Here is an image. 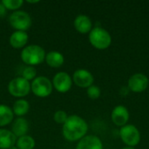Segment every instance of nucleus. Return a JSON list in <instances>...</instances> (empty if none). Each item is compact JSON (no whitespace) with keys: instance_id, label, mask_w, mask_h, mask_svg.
I'll use <instances>...</instances> for the list:
<instances>
[{"instance_id":"ddd939ff","label":"nucleus","mask_w":149,"mask_h":149,"mask_svg":"<svg viewBox=\"0 0 149 149\" xmlns=\"http://www.w3.org/2000/svg\"><path fill=\"white\" fill-rule=\"evenodd\" d=\"M73 24H74L76 31H78L79 33H82V34L88 33L93 29V23H92L91 18L83 14H80L76 17V18L74 19Z\"/></svg>"},{"instance_id":"a878e982","label":"nucleus","mask_w":149,"mask_h":149,"mask_svg":"<svg viewBox=\"0 0 149 149\" xmlns=\"http://www.w3.org/2000/svg\"><path fill=\"white\" fill-rule=\"evenodd\" d=\"M130 92V90L128 89V87L127 86V87H122L121 89H120V94L121 95H123V96H126V95H127L128 94V93Z\"/></svg>"},{"instance_id":"412c9836","label":"nucleus","mask_w":149,"mask_h":149,"mask_svg":"<svg viewBox=\"0 0 149 149\" xmlns=\"http://www.w3.org/2000/svg\"><path fill=\"white\" fill-rule=\"evenodd\" d=\"M1 3L5 7L6 10H15L19 9L23 5L24 1L23 0H3L1 1Z\"/></svg>"},{"instance_id":"f8f14e48","label":"nucleus","mask_w":149,"mask_h":149,"mask_svg":"<svg viewBox=\"0 0 149 149\" xmlns=\"http://www.w3.org/2000/svg\"><path fill=\"white\" fill-rule=\"evenodd\" d=\"M76 149H103V143L96 135H86L79 141Z\"/></svg>"},{"instance_id":"0eeeda50","label":"nucleus","mask_w":149,"mask_h":149,"mask_svg":"<svg viewBox=\"0 0 149 149\" xmlns=\"http://www.w3.org/2000/svg\"><path fill=\"white\" fill-rule=\"evenodd\" d=\"M8 91L10 95L21 98L26 96L31 91V84L22 77H17L10 80L8 85Z\"/></svg>"},{"instance_id":"b1692460","label":"nucleus","mask_w":149,"mask_h":149,"mask_svg":"<svg viewBox=\"0 0 149 149\" xmlns=\"http://www.w3.org/2000/svg\"><path fill=\"white\" fill-rule=\"evenodd\" d=\"M68 116L66 114V113L63 110H58L55 113H54V116H53V119L54 120L58 123V124H64L66 120H67Z\"/></svg>"},{"instance_id":"423d86ee","label":"nucleus","mask_w":149,"mask_h":149,"mask_svg":"<svg viewBox=\"0 0 149 149\" xmlns=\"http://www.w3.org/2000/svg\"><path fill=\"white\" fill-rule=\"evenodd\" d=\"M52 87L53 86L51 80L45 76L35 78L31 84V90L33 94L40 98L49 96L52 92Z\"/></svg>"},{"instance_id":"7ed1b4c3","label":"nucleus","mask_w":149,"mask_h":149,"mask_svg":"<svg viewBox=\"0 0 149 149\" xmlns=\"http://www.w3.org/2000/svg\"><path fill=\"white\" fill-rule=\"evenodd\" d=\"M89 41L94 48L105 50L111 45L112 37L106 29L97 26L89 32Z\"/></svg>"},{"instance_id":"20e7f679","label":"nucleus","mask_w":149,"mask_h":149,"mask_svg":"<svg viewBox=\"0 0 149 149\" xmlns=\"http://www.w3.org/2000/svg\"><path fill=\"white\" fill-rule=\"evenodd\" d=\"M120 137L127 147H135L141 141V133L139 129L132 124H127L120 129Z\"/></svg>"},{"instance_id":"f257e3e1","label":"nucleus","mask_w":149,"mask_h":149,"mask_svg":"<svg viewBox=\"0 0 149 149\" xmlns=\"http://www.w3.org/2000/svg\"><path fill=\"white\" fill-rule=\"evenodd\" d=\"M87 131L88 125L86 121L78 115L69 116L62 129L63 136L68 141H80L86 136Z\"/></svg>"},{"instance_id":"6e6552de","label":"nucleus","mask_w":149,"mask_h":149,"mask_svg":"<svg viewBox=\"0 0 149 149\" xmlns=\"http://www.w3.org/2000/svg\"><path fill=\"white\" fill-rule=\"evenodd\" d=\"M148 78L143 73H134L129 78L127 81L128 89L131 92L136 93H140L146 91L148 87Z\"/></svg>"},{"instance_id":"5701e85b","label":"nucleus","mask_w":149,"mask_h":149,"mask_svg":"<svg viewBox=\"0 0 149 149\" xmlns=\"http://www.w3.org/2000/svg\"><path fill=\"white\" fill-rule=\"evenodd\" d=\"M36 74H37L36 69L33 66H27L24 67L22 72V78L29 81L31 79H33L36 77Z\"/></svg>"},{"instance_id":"9b49d317","label":"nucleus","mask_w":149,"mask_h":149,"mask_svg":"<svg viewBox=\"0 0 149 149\" xmlns=\"http://www.w3.org/2000/svg\"><path fill=\"white\" fill-rule=\"evenodd\" d=\"M129 117H130V114H129L128 109L122 105H119L115 107L113 109L112 114H111L112 121L113 122V124L120 127L127 124Z\"/></svg>"},{"instance_id":"cd10ccee","label":"nucleus","mask_w":149,"mask_h":149,"mask_svg":"<svg viewBox=\"0 0 149 149\" xmlns=\"http://www.w3.org/2000/svg\"><path fill=\"white\" fill-rule=\"evenodd\" d=\"M122 149H135L134 148H132V147H125V148H123Z\"/></svg>"},{"instance_id":"f3484780","label":"nucleus","mask_w":149,"mask_h":149,"mask_svg":"<svg viewBox=\"0 0 149 149\" xmlns=\"http://www.w3.org/2000/svg\"><path fill=\"white\" fill-rule=\"evenodd\" d=\"M45 61L47 63V65L53 68H58L63 65L65 58L63 54H61L58 52H50L47 54H45Z\"/></svg>"},{"instance_id":"f03ea898","label":"nucleus","mask_w":149,"mask_h":149,"mask_svg":"<svg viewBox=\"0 0 149 149\" xmlns=\"http://www.w3.org/2000/svg\"><path fill=\"white\" fill-rule=\"evenodd\" d=\"M45 58V50L37 45L25 46L21 52V59L30 66H34L41 64Z\"/></svg>"},{"instance_id":"bb28decb","label":"nucleus","mask_w":149,"mask_h":149,"mask_svg":"<svg viewBox=\"0 0 149 149\" xmlns=\"http://www.w3.org/2000/svg\"><path fill=\"white\" fill-rule=\"evenodd\" d=\"M39 1H27V3H38Z\"/></svg>"},{"instance_id":"393cba45","label":"nucleus","mask_w":149,"mask_h":149,"mask_svg":"<svg viewBox=\"0 0 149 149\" xmlns=\"http://www.w3.org/2000/svg\"><path fill=\"white\" fill-rule=\"evenodd\" d=\"M5 13H6V9L5 7L2 4V3L0 2V17H3L5 16Z\"/></svg>"},{"instance_id":"6ab92c4d","label":"nucleus","mask_w":149,"mask_h":149,"mask_svg":"<svg viewBox=\"0 0 149 149\" xmlns=\"http://www.w3.org/2000/svg\"><path fill=\"white\" fill-rule=\"evenodd\" d=\"M29 108H30V106H29L28 101L25 100L20 99L14 102L13 107H12V112L17 116H24L28 113Z\"/></svg>"},{"instance_id":"1a4fd4ad","label":"nucleus","mask_w":149,"mask_h":149,"mask_svg":"<svg viewBox=\"0 0 149 149\" xmlns=\"http://www.w3.org/2000/svg\"><path fill=\"white\" fill-rule=\"evenodd\" d=\"M72 79L68 73L65 72H58L53 77L52 86L58 93H67L72 88Z\"/></svg>"},{"instance_id":"dca6fc26","label":"nucleus","mask_w":149,"mask_h":149,"mask_svg":"<svg viewBox=\"0 0 149 149\" xmlns=\"http://www.w3.org/2000/svg\"><path fill=\"white\" fill-rule=\"evenodd\" d=\"M28 129H29V123L24 118L16 119L11 127V132L16 137L18 138L26 135Z\"/></svg>"},{"instance_id":"a211bd4d","label":"nucleus","mask_w":149,"mask_h":149,"mask_svg":"<svg viewBox=\"0 0 149 149\" xmlns=\"http://www.w3.org/2000/svg\"><path fill=\"white\" fill-rule=\"evenodd\" d=\"M14 113L9 107L0 105V127H5L13 120Z\"/></svg>"},{"instance_id":"4468645a","label":"nucleus","mask_w":149,"mask_h":149,"mask_svg":"<svg viewBox=\"0 0 149 149\" xmlns=\"http://www.w3.org/2000/svg\"><path fill=\"white\" fill-rule=\"evenodd\" d=\"M17 142V137L7 129H0V149H10Z\"/></svg>"},{"instance_id":"9d476101","label":"nucleus","mask_w":149,"mask_h":149,"mask_svg":"<svg viewBox=\"0 0 149 149\" xmlns=\"http://www.w3.org/2000/svg\"><path fill=\"white\" fill-rule=\"evenodd\" d=\"M72 81L76 86L81 88H88L93 86L94 78L89 71L86 69H79L74 72Z\"/></svg>"},{"instance_id":"2eb2a0df","label":"nucleus","mask_w":149,"mask_h":149,"mask_svg":"<svg viewBox=\"0 0 149 149\" xmlns=\"http://www.w3.org/2000/svg\"><path fill=\"white\" fill-rule=\"evenodd\" d=\"M28 34L26 31H16L10 37V44L15 49L23 48L28 42Z\"/></svg>"},{"instance_id":"39448f33","label":"nucleus","mask_w":149,"mask_h":149,"mask_svg":"<svg viewBox=\"0 0 149 149\" xmlns=\"http://www.w3.org/2000/svg\"><path fill=\"white\" fill-rule=\"evenodd\" d=\"M9 22L12 28L21 31H26L31 25L30 15L24 10H16L12 12L9 17Z\"/></svg>"},{"instance_id":"4be33fe9","label":"nucleus","mask_w":149,"mask_h":149,"mask_svg":"<svg viewBox=\"0 0 149 149\" xmlns=\"http://www.w3.org/2000/svg\"><path fill=\"white\" fill-rule=\"evenodd\" d=\"M87 96L91 99V100H97L100 97L101 94V90L99 86H91L90 87L87 88Z\"/></svg>"},{"instance_id":"c85d7f7f","label":"nucleus","mask_w":149,"mask_h":149,"mask_svg":"<svg viewBox=\"0 0 149 149\" xmlns=\"http://www.w3.org/2000/svg\"><path fill=\"white\" fill-rule=\"evenodd\" d=\"M10 149H18L17 147H12V148H10Z\"/></svg>"},{"instance_id":"aec40b11","label":"nucleus","mask_w":149,"mask_h":149,"mask_svg":"<svg viewBox=\"0 0 149 149\" xmlns=\"http://www.w3.org/2000/svg\"><path fill=\"white\" fill-rule=\"evenodd\" d=\"M35 141L30 135H24L17 140V148L18 149H33Z\"/></svg>"}]
</instances>
